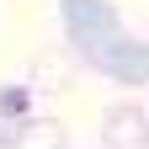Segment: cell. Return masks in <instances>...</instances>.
Returning <instances> with one entry per match:
<instances>
[{"label":"cell","instance_id":"6da1fadb","mask_svg":"<svg viewBox=\"0 0 149 149\" xmlns=\"http://www.w3.org/2000/svg\"><path fill=\"white\" fill-rule=\"evenodd\" d=\"M59 22H64V32H69L80 59H91L101 43H112L123 32V16H117L112 0H59Z\"/></svg>","mask_w":149,"mask_h":149},{"label":"cell","instance_id":"5b68a950","mask_svg":"<svg viewBox=\"0 0 149 149\" xmlns=\"http://www.w3.org/2000/svg\"><path fill=\"white\" fill-rule=\"evenodd\" d=\"M16 133H22V117H11V112H0V149H11Z\"/></svg>","mask_w":149,"mask_h":149},{"label":"cell","instance_id":"7a4b0ae2","mask_svg":"<svg viewBox=\"0 0 149 149\" xmlns=\"http://www.w3.org/2000/svg\"><path fill=\"white\" fill-rule=\"evenodd\" d=\"M85 64L101 69L107 80H117V85H149V43H139V37H128V32H117L112 43H101Z\"/></svg>","mask_w":149,"mask_h":149},{"label":"cell","instance_id":"277c9868","mask_svg":"<svg viewBox=\"0 0 149 149\" xmlns=\"http://www.w3.org/2000/svg\"><path fill=\"white\" fill-rule=\"evenodd\" d=\"M11 149H69V144H64V123H59V117H48V112L22 117V133H16Z\"/></svg>","mask_w":149,"mask_h":149},{"label":"cell","instance_id":"3957f363","mask_svg":"<svg viewBox=\"0 0 149 149\" xmlns=\"http://www.w3.org/2000/svg\"><path fill=\"white\" fill-rule=\"evenodd\" d=\"M101 149H149V112L117 101L101 112Z\"/></svg>","mask_w":149,"mask_h":149}]
</instances>
